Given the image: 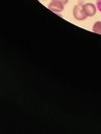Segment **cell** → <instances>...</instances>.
I'll list each match as a JSON object with an SVG mask.
<instances>
[{"mask_svg":"<svg viewBox=\"0 0 101 134\" xmlns=\"http://www.w3.org/2000/svg\"><path fill=\"white\" fill-rule=\"evenodd\" d=\"M73 15H74L75 19L77 20H85L88 17L87 14L85 13V11H84V7H83L82 3H79V4H77L74 7Z\"/></svg>","mask_w":101,"mask_h":134,"instance_id":"6da1fadb","label":"cell"},{"mask_svg":"<svg viewBox=\"0 0 101 134\" xmlns=\"http://www.w3.org/2000/svg\"><path fill=\"white\" fill-rule=\"evenodd\" d=\"M65 8V4L60 3V2H57V1H52L50 4H49V9L51 11H53L55 13H61Z\"/></svg>","mask_w":101,"mask_h":134,"instance_id":"7a4b0ae2","label":"cell"},{"mask_svg":"<svg viewBox=\"0 0 101 134\" xmlns=\"http://www.w3.org/2000/svg\"><path fill=\"white\" fill-rule=\"evenodd\" d=\"M83 7H84V11L87 14L88 17H92L96 14L97 7L95 6L93 3H85V4H83Z\"/></svg>","mask_w":101,"mask_h":134,"instance_id":"3957f363","label":"cell"},{"mask_svg":"<svg viewBox=\"0 0 101 134\" xmlns=\"http://www.w3.org/2000/svg\"><path fill=\"white\" fill-rule=\"evenodd\" d=\"M92 30H93V32H95V34H101V21L95 22L93 27H92Z\"/></svg>","mask_w":101,"mask_h":134,"instance_id":"277c9868","label":"cell"},{"mask_svg":"<svg viewBox=\"0 0 101 134\" xmlns=\"http://www.w3.org/2000/svg\"><path fill=\"white\" fill-rule=\"evenodd\" d=\"M96 7L101 12V0H96Z\"/></svg>","mask_w":101,"mask_h":134,"instance_id":"5b68a950","label":"cell"},{"mask_svg":"<svg viewBox=\"0 0 101 134\" xmlns=\"http://www.w3.org/2000/svg\"><path fill=\"white\" fill-rule=\"evenodd\" d=\"M52 1H57V2H60V3H63V4H67L69 2V0H52Z\"/></svg>","mask_w":101,"mask_h":134,"instance_id":"8992f818","label":"cell"},{"mask_svg":"<svg viewBox=\"0 0 101 134\" xmlns=\"http://www.w3.org/2000/svg\"><path fill=\"white\" fill-rule=\"evenodd\" d=\"M44 1H46V0H44Z\"/></svg>","mask_w":101,"mask_h":134,"instance_id":"52a82bcc","label":"cell"}]
</instances>
